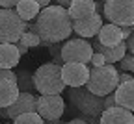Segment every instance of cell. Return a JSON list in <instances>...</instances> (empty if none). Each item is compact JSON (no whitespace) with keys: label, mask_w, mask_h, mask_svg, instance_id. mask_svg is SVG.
Segmentation results:
<instances>
[{"label":"cell","mask_w":134,"mask_h":124,"mask_svg":"<svg viewBox=\"0 0 134 124\" xmlns=\"http://www.w3.org/2000/svg\"><path fill=\"white\" fill-rule=\"evenodd\" d=\"M13 124H45V119L37 111H32V113H24L21 117H17Z\"/></svg>","instance_id":"44dd1931"},{"label":"cell","mask_w":134,"mask_h":124,"mask_svg":"<svg viewBox=\"0 0 134 124\" xmlns=\"http://www.w3.org/2000/svg\"><path fill=\"white\" fill-rule=\"evenodd\" d=\"M127 50L130 52V54H134V33L127 39Z\"/></svg>","instance_id":"f546056e"},{"label":"cell","mask_w":134,"mask_h":124,"mask_svg":"<svg viewBox=\"0 0 134 124\" xmlns=\"http://www.w3.org/2000/svg\"><path fill=\"white\" fill-rule=\"evenodd\" d=\"M69 100L73 104V108L78 109L82 113V117H90L99 120L100 113L104 111V98L97 96L93 93H90V89L86 85L84 87H71L69 91Z\"/></svg>","instance_id":"277c9868"},{"label":"cell","mask_w":134,"mask_h":124,"mask_svg":"<svg viewBox=\"0 0 134 124\" xmlns=\"http://www.w3.org/2000/svg\"><path fill=\"white\" fill-rule=\"evenodd\" d=\"M48 50H50V54H52V58H54V61H52V63L62 65V63H63V58H62V46H60V43L48 45Z\"/></svg>","instance_id":"603a6c76"},{"label":"cell","mask_w":134,"mask_h":124,"mask_svg":"<svg viewBox=\"0 0 134 124\" xmlns=\"http://www.w3.org/2000/svg\"><path fill=\"white\" fill-rule=\"evenodd\" d=\"M121 33H123V41H127L132 35V26H121Z\"/></svg>","instance_id":"f1b7e54d"},{"label":"cell","mask_w":134,"mask_h":124,"mask_svg":"<svg viewBox=\"0 0 134 124\" xmlns=\"http://www.w3.org/2000/svg\"><path fill=\"white\" fill-rule=\"evenodd\" d=\"M21 61V52L13 43H0V69H13Z\"/></svg>","instance_id":"2e32d148"},{"label":"cell","mask_w":134,"mask_h":124,"mask_svg":"<svg viewBox=\"0 0 134 124\" xmlns=\"http://www.w3.org/2000/svg\"><path fill=\"white\" fill-rule=\"evenodd\" d=\"M114 106H117V102H115V95H114V93H110V95H106V96H104V109L114 108Z\"/></svg>","instance_id":"484cf974"},{"label":"cell","mask_w":134,"mask_h":124,"mask_svg":"<svg viewBox=\"0 0 134 124\" xmlns=\"http://www.w3.org/2000/svg\"><path fill=\"white\" fill-rule=\"evenodd\" d=\"M103 15L100 13H95L91 15L90 19H84V21H75L73 22V32L82 39H93L97 37V33L103 28Z\"/></svg>","instance_id":"30bf717a"},{"label":"cell","mask_w":134,"mask_h":124,"mask_svg":"<svg viewBox=\"0 0 134 124\" xmlns=\"http://www.w3.org/2000/svg\"><path fill=\"white\" fill-rule=\"evenodd\" d=\"M17 76V87H19L21 93H32V89H36V85H34V74L26 69H19L15 72Z\"/></svg>","instance_id":"ffe728a7"},{"label":"cell","mask_w":134,"mask_h":124,"mask_svg":"<svg viewBox=\"0 0 134 124\" xmlns=\"http://www.w3.org/2000/svg\"><path fill=\"white\" fill-rule=\"evenodd\" d=\"M0 78L2 80H8V82H13V83H17V76H15V72L11 69H0Z\"/></svg>","instance_id":"d4e9b609"},{"label":"cell","mask_w":134,"mask_h":124,"mask_svg":"<svg viewBox=\"0 0 134 124\" xmlns=\"http://www.w3.org/2000/svg\"><path fill=\"white\" fill-rule=\"evenodd\" d=\"M130 80H134L132 72H119V83H127Z\"/></svg>","instance_id":"83f0119b"},{"label":"cell","mask_w":134,"mask_h":124,"mask_svg":"<svg viewBox=\"0 0 134 124\" xmlns=\"http://www.w3.org/2000/svg\"><path fill=\"white\" fill-rule=\"evenodd\" d=\"M26 32V22L15 9L0 8V43H19L21 35Z\"/></svg>","instance_id":"5b68a950"},{"label":"cell","mask_w":134,"mask_h":124,"mask_svg":"<svg viewBox=\"0 0 134 124\" xmlns=\"http://www.w3.org/2000/svg\"><path fill=\"white\" fill-rule=\"evenodd\" d=\"M117 85H119V70L115 69V65L106 63L103 67L90 69V80L86 83L90 93L104 98L106 95H110L117 89Z\"/></svg>","instance_id":"3957f363"},{"label":"cell","mask_w":134,"mask_h":124,"mask_svg":"<svg viewBox=\"0 0 134 124\" xmlns=\"http://www.w3.org/2000/svg\"><path fill=\"white\" fill-rule=\"evenodd\" d=\"M36 2H37L41 8H47V6H50V0H36Z\"/></svg>","instance_id":"836d02e7"},{"label":"cell","mask_w":134,"mask_h":124,"mask_svg":"<svg viewBox=\"0 0 134 124\" xmlns=\"http://www.w3.org/2000/svg\"><path fill=\"white\" fill-rule=\"evenodd\" d=\"M100 2H103V4H106V2H108V0H100Z\"/></svg>","instance_id":"e575fe53"},{"label":"cell","mask_w":134,"mask_h":124,"mask_svg":"<svg viewBox=\"0 0 134 124\" xmlns=\"http://www.w3.org/2000/svg\"><path fill=\"white\" fill-rule=\"evenodd\" d=\"M114 95H115L117 106L134 113V80H130L127 83H119L117 89L114 91Z\"/></svg>","instance_id":"9a60e30c"},{"label":"cell","mask_w":134,"mask_h":124,"mask_svg":"<svg viewBox=\"0 0 134 124\" xmlns=\"http://www.w3.org/2000/svg\"><path fill=\"white\" fill-rule=\"evenodd\" d=\"M91 56H93L91 43L88 39H82V37L67 39L65 45L62 46L63 63H86L88 65Z\"/></svg>","instance_id":"52a82bcc"},{"label":"cell","mask_w":134,"mask_h":124,"mask_svg":"<svg viewBox=\"0 0 134 124\" xmlns=\"http://www.w3.org/2000/svg\"><path fill=\"white\" fill-rule=\"evenodd\" d=\"M17 4H19V0H0V8L4 9H15Z\"/></svg>","instance_id":"4316f807"},{"label":"cell","mask_w":134,"mask_h":124,"mask_svg":"<svg viewBox=\"0 0 134 124\" xmlns=\"http://www.w3.org/2000/svg\"><path fill=\"white\" fill-rule=\"evenodd\" d=\"M69 11L71 21H84V19H90L91 15L97 13L95 9V0H75V2L67 8Z\"/></svg>","instance_id":"4fadbf2b"},{"label":"cell","mask_w":134,"mask_h":124,"mask_svg":"<svg viewBox=\"0 0 134 124\" xmlns=\"http://www.w3.org/2000/svg\"><path fill=\"white\" fill-rule=\"evenodd\" d=\"M132 33H134V26H132Z\"/></svg>","instance_id":"74e56055"},{"label":"cell","mask_w":134,"mask_h":124,"mask_svg":"<svg viewBox=\"0 0 134 124\" xmlns=\"http://www.w3.org/2000/svg\"><path fill=\"white\" fill-rule=\"evenodd\" d=\"M84 124H93V122H84Z\"/></svg>","instance_id":"d590c367"},{"label":"cell","mask_w":134,"mask_h":124,"mask_svg":"<svg viewBox=\"0 0 134 124\" xmlns=\"http://www.w3.org/2000/svg\"><path fill=\"white\" fill-rule=\"evenodd\" d=\"M34 85L39 95H60L65 89V82L62 78V65L43 63L34 72Z\"/></svg>","instance_id":"7a4b0ae2"},{"label":"cell","mask_w":134,"mask_h":124,"mask_svg":"<svg viewBox=\"0 0 134 124\" xmlns=\"http://www.w3.org/2000/svg\"><path fill=\"white\" fill-rule=\"evenodd\" d=\"M95 9H97V13L103 15V13H104V4L100 2V0H95Z\"/></svg>","instance_id":"1f68e13d"},{"label":"cell","mask_w":134,"mask_h":124,"mask_svg":"<svg viewBox=\"0 0 134 124\" xmlns=\"http://www.w3.org/2000/svg\"><path fill=\"white\" fill-rule=\"evenodd\" d=\"M127 52H129V50H127V41H123V43L115 45V46H104L100 54L104 56L106 63L114 65V63H117V61H121V59L125 58Z\"/></svg>","instance_id":"d6986e66"},{"label":"cell","mask_w":134,"mask_h":124,"mask_svg":"<svg viewBox=\"0 0 134 124\" xmlns=\"http://www.w3.org/2000/svg\"><path fill=\"white\" fill-rule=\"evenodd\" d=\"M119 67H121V70H125V72H132L134 74V54L127 52L125 58L119 61Z\"/></svg>","instance_id":"7402d4cb"},{"label":"cell","mask_w":134,"mask_h":124,"mask_svg":"<svg viewBox=\"0 0 134 124\" xmlns=\"http://www.w3.org/2000/svg\"><path fill=\"white\" fill-rule=\"evenodd\" d=\"M15 45H17V48H19V52H21V56H24L26 52H28V46H26L24 43H21V41H19V43H15Z\"/></svg>","instance_id":"4dcf8cb0"},{"label":"cell","mask_w":134,"mask_h":124,"mask_svg":"<svg viewBox=\"0 0 134 124\" xmlns=\"http://www.w3.org/2000/svg\"><path fill=\"white\" fill-rule=\"evenodd\" d=\"M4 124H13V122H4Z\"/></svg>","instance_id":"8d00e7d4"},{"label":"cell","mask_w":134,"mask_h":124,"mask_svg":"<svg viewBox=\"0 0 134 124\" xmlns=\"http://www.w3.org/2000/svg\"><path fill=\"white\" fill-rule=\"evenodd\" d=\"M36 24L41 37V46L62 43L69 39V35L73 33V21L69 17V11L60 4L43 8L36 19Z\"/></svg>","instance_id":"6da1fadb"},{"label":"cell","mask_w":134,"mask_h":124,"mask_svg":"<svg viewBox=\"0 0 134 124\" xmlns=\"http://www.w3.org/2000/svg\"><path fill=\"white\" fill-rule=\"evenodd\" d=\"M62 78L67 87H84L90 80V67L86 63H63Z\"/></svg>","instance_id":"9c48e42d"},{"label":"cell","mask_w":134,"mask_h":124,"mask_svg":"<svg viewBox=\"0 0 134 124\" xmlns=\"http://www.w3.org/2000/svg\"><path fill=\"white\" fill-rule=\"evenodd\" d=\"M99 124H134V113L121 106H114L100 113Z\"/></svg>","instance_id":"7c38bea8"},{"label":"cell","mask_w":134,"mask_h":124,"mask_svg":"<svg viewBox=\"0 0 134 124\" xmlns=\"http://www.w3.org/2000/svg\"><path fill=\"white\" fill-rule=\"evenodd\" d=\"M19 95H21V91L17 87V83L0 78V108H9L19 98Z\"/></svg>","instance_id":"ac0fdd59"},{"label":"cell","mask_w":134,"mask_h":124,"mask_svg":"<svg viewBox=\"0 0 134 124\" xmlns=\"http://www.w3.org/2000/svg\"><path fill=\"white\" fill-rule=\"evenodd\" d=\"M37 113L45 120L62 119L65 113V102L62 95H39L37 96Z\"/></svg>","instance_id":"ba28073f"},{"label":"cell","mask_w":134,"mask_h":124,"mask_svg":"<svg viewBox=\"0 0 134 124\" xmlns=\"http://www.w3.org/2000/svg\"><path fill=\"white\" fill-rule=\"evenodd\" d=\"M32 111H37V96L34 93H21L19 98L8 108V119L15 120L17 117Z\"/></svg>","instance_id":"8fae6325"},{"label":"cell","mask_w":134,"mask_h":124,"mask_svg":"<svg viewBox=\"0 0 134 124\" xmlns=\"http://www.w3.org/2000/svg\"><path fill=\"white\" fill-rule=\"evenodd\" d=\"M104 19L117 26H134V0H108Z\"/></svg>","instance_id":"8992f818"},{"label":"cell","mask_w":134,"mask_h":124,"mask_svg":"<svg viewBox=\"0 0 134 124\" xmlns=\"http://www.w3.org/2000/svg\"><path fill=\"white\" fill-rule=\"evenodd\" d=\"M41 6L36 0H19V4L15 6V11L19 13V17L24 22H34L37 19V15L41 13Z\"/></svg>","instance_id":"e0dca14e"},{"label":"cell","mask_w":134,"mask_h":124,"mask_svg":"<svg viewBox=\"0 0 134 124\" xmlns=\"http://www.w3.org/2000/svg\"><path fill=\"white\" fill-rule=\"evenodd\" d=\"M90 65L91 67H103V65H106V59H104V56L100 54V52H93V56L90 59Z\"/></svg>","instance_id":"cb8c5ba5"},{"label":"cell","mask_w":134,"mask_h":124,"mask_svg":"<svg viewBox=\"0 0 134 124\" xmlns=\"http://www.w3.org/2000/svg\"><path fill=\"white\" fill-rule=\"evenodd\" d=\"M73 2H75V0H56V4H60L62 8H69Z\"/></svg>","instance_id":"d6a6232c"},{"label":"cell","mask_w":134,"mask_h":124,"mask_svg":"<svg viewBox=\"0 0 134 124\" xmlns=\"http://www.w3.org/2000/svg\"><path fill=\"white\" fill-rule=\"evenodd\" d=\"M97 39L100 41V45L103 46H115L123 43V33H121V26L117 24H103V28H100V32L97 33Z\"/></svg>","instance_id":"5bb4252c"}]
</instances>
